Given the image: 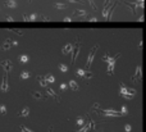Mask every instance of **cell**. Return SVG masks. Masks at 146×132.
<instances>
[{"label":"cell","instance_id":"6da1fadb","mask_svg":"<svg viewBox=\"0 0 146 132\" xmlns=\"http://www.w3.org/2000/svg\"><path fill=\"white\" fill-rule=\"evenodd\" d=\"M99 49V45H95V46L90 50V54H89V58H87V69H90L91 66H92V62H94V58H95V54H96V50Z\"/></svg>","mask_w":146,"mask_h":132},{"label":"cell","instance_id":"7a4b0ae2","mask_svg":"<svg viewBox=\"0 0 146 132\" xmlns=\"http://www.w3.org/2000/svg\"><path fill=\"white\" fill-rule=\"evenodd\" d=\"M81 46H82V44H81L80 41H77L76 45H74V49H72V51H71V53H72V64H74L76 59H77V57H78Z\"/></svg>","mask_w":146,"mask_h":132},{"label":"cell","instance_id":"3957f363","mask_svg":"<svg viewBox=\"0 0 146 132\" xmlns=\"http://www.w3.org/2000/svg\"><path fill=\"white\" fill-rule=\"evenodd\" d=\"M141 69H142V67H141V64L137 66V68H136V71H135V74L132 76V81L136 83V81H141V78H142V72H141Z\"/></svg>","mask_w":146,"mask_h":132},{"label":"cell","instance_id":"277c9868","mask_svg":"<svg viewBox=\"0 0 146 132\" xmlns=\"http://www.w3.org/2000/svg\"><path fill=\"white\" fill-rule=\"evenodd\" d=\"M0 90L1 92H7L9 90V82H8V73L5 72V74L3 77V81H1V86H0Z\"/></svg>","mask_w":146,"mask_h":132},{"label":"cell","instance_id":"5b68a950","mask_svg":"<svg viewBox=\"0 0 146 132\" xmlns=\"http://www.w3.org/2000/svg\"><path fill=\"white\" fill-rule=\"evenodd\" d=\"M0 66L4 68V71H5L7 73H9V72L13 69V62H12V60H9V59H7V60L1 62V63H0Z\"/></svg>","mask_w":146,"mask_h":132},{"label":"cell","instance_id":"8992f818","mask_svg":"<svg viewBox=\"0 0 146 132\" xmlns=\"http://www.w3.org/2000/svg\"><path fill=\"white\" fill-rule=\"evenodd\" d=\"M103 114L105 117H122V113H118L113 109H105V110H103Z\"/></svg>","mask_w":146,"mask_h":132},{"label":"cell","instance_id":"52a82bcc","mask_svg":"<svg viewBox=\"0 0 146 132\" xmlns=\"http://www.w3.org/2000/svg\"><path fill=\"white\" fill-rule=\"evenodd\" d=\"M77 74L80 77H85V78H92L94 74L89 71H83V69H77Z\"/></svg>","mask_w":146,"mask_h":132},{"label":"cell","instance_id":"ba28073f","mask_svg":"<svg viewBox=\"0 0 146 132\" xmlns=\"http://www.w3.org/2000/svg\"><path fill=\"white\" fill-rule=\"evenodd\" d=\"M121 57V54H118L117 57H110V55H108V54H105V55L103 57V60L104 62H106V63H115L117 62V59Z\"/></svg>","mask_w":146,"mask_h":132},{"label":"cell","instance_id":"9c48e42d","mask_svg":"<svg viewBox=\"0 0 146 132\" xmlns=\"http://www.w3.org/2000/svg\"><path fill=\"white\" fill-rule=\"evenodd\" d=\"M109 5H112V3H110V0H106L105 4H104V10H103V17L105 18V21H108V12H109Z\"/></svg>","mask_w":146,"mask_h":132},{"label":"cell","instance_id":"30bf717a","mask_svg":"<svg viewBox=\"0 0 146 132\" xmlns=\"http://www.w3.org/2000/svg\"><path fill=\"white\" fill-rule=\"evenodd\" d=\"M73 16L78 17V18H85V17H87V12L83 10V9H77V10L73 13Z\"/></svg>","mask_w":146,"mask_h":132},{"label":"cell","instance_id":"8fae6325","mask_svg":"<svg viewBox=\"0 0 146 132\" xmlns=\"http://www.w3.org/2000/svg\"><path fill=\"white\" fill-rule=\"evenodd\" d=\"M48 95H49V96H51V98H54L58 103H60V96H59V95H58L53 89H49V90H48Z\"/></svg>","mask_w":146,"mask_h":132},{"label":"cell","instance_id":"7c38bea8","mask_svg":"<svg viewBox=\"0 0 146 132\" xmlns=\"http://www.w3.org/2000/svg\"><path fill=\"white\" fill-rule=\"evenodd\" d=\"M72 49H73V45H72V44H67L65 46H63L62 53L64 54V55H65V54H69V53L72 51Z\"/></svg>","mask_w":146,"mask_h":132},{"label":"cell","instance_id":"4fadbf2b","mask_svg":"<svg viewBox=\"0 0 146 132\" xmlns=\"http://www.w3.org/2000/svg\"><path fill=\"white\" fill-rule=\"evenodd\" d=\"M28 114H30V108L26 107V108H23L19 113H18V117H27Z\"/></svg>","mask_w":146,"mask_h":132},{"label":"cell","instance_id":"5bb4252c","mask_svg":"<svg viewBox=\"0 0 146 132\" xmlns=\"http://www.w3.org/2000/svg\"><path fill=\"white\" fill-rule=\"evenodd\" d=\"M126 5L131 8L132 14H136V9H137V3H126Z\"/></svg>","mask_w":146,"mask_h":132},{"label":"cell","instance_id":"9a60e30c","mask_svg":"<svg viewBox=\"0 0 146 132\" xmlns=\"http://www.w3.org/2000/svg\"><path fill=\"white\" fill-rule=\"evenodd\" d=\"M31 95H32L35 99H37V100H42V99L45 98L41 92H39V91H32V92H31Z\"/></svg>","mask_w":146,"mask_h":132},{"label":"cell","instance_id":"2e32d148","mask_svg":"<svg viewBox=\"0 0 146 132\" xmlns=\"http://www.w3.org/2000/svg\"><path fill=\"white\" fill-rule=\"evenodd\" d=\"M114 66H115V63H108V74L109 76L114 74Z\"/></svg>","mask_w":146,"mask_h":132},{"label":"cell","instance_id":"e0dca14e","mask_svg":"<svg viewBox=\"0 0 146 132\" xmlns=\"http://www.w3.org/2000/svg\"><path fill=\"white\" fill-rule=\"evenodd\" d=\"M10 46H12V40L10 39H7L5 44L1 46V50H8V49H10Z\"/></svg>","mask_w":146,"mask_h":132},{"label":"cell","instance_id":"ac0fdd59","mask_svg":"<svg viewBox=\"0 0 146 132\" xmlns=\"http://www.w3.org/2000/svg\"><path fill=\"white\" fill-rule=\"evenodd\" d=\"M69 87L73 91H77V90H78V85H77V82H76L74 80H72V81H69Z\"/></svg>","mask_w":146,"mask_h":132},{"label":"cell","instance_id":"d6986e66","mask_svg":"<svg viewBox=\"0 0 146 132\" xmlns=\"http://www.w3.org/2000/svg\"><path fill=\"white\" fill-rule=\"evenodd\" d=\"M5 5L8 8H16L17 7V3H16V0H7Z\"/></svg>","mask_w":146,"mask_h":132},{"label":"cell","instance_id":"ffe728a7","mask_svg":"<svg viewBox=\"0 0 146 132\" xmlns=\"http://www.w3.org/2000/svg\"><path fill=\"white\" fill-rule=\"evenodd\" d=\"M45 81H46L48 83H54L55 82V78H54V76H51V74H46L45 76Z\"/></svg>","mask_w":146,"mask_h":132},{"label":"cell","instance_id":"44dd1931","mask_svg":"<svg viewBox=\"0 0 146 132\" xmlns=\"http://www.w3.org/2000/svg\"><path fill=\"white\" fill-rule=\"evenodd\" d=\"M90 128H91V122H90V123H86L85 127H82V128H81L78 132H89Z\"/></svg>","mask_w":146,"mask_h":132},{"label":"cell","instance_id":"7402d4cb","mask_svg":"<svg viewBox=\"0 0 146 132\" xmlns=\"http://www.w3.org/2000/svg\"><path fill=\"white\" fill-rule=\"evenodd\" d=\"M21 78H22V80H27V78H30V73H28L27 71L21 72Z\"/></svg>","mask_w":146,"mask_h":132},{"label":"cell","instance_id":"603a6c76","mask_svg":"<svg viewBox=\"0 0 146 132\" xmlns=\"http://www.w3.org/2000/svg\"><path fill=\"white\" fill-rule=\"evenodd\" d=\"M19 62L22 63V64H24V63L28 62V57L27 55H19Z\"/></svg>","mask_w":146,"mask_h":132},{"label":"cell","instance_id":"cb8c5ba5","mask_svg":"<svg viewBox=\"0 0 146 132\" xmlns=\"http://www.w3.org/2000/svg\"><path fill=\"white\" fill-rule=\"evenodd\" d=\"M54 7H55L57 9H65L67 8L65 4H62V3H55V4H54Z\"/></svg>","mask_w":146,"mask_h":132},{"label":"cell","instance_id":"d4e9b609","mask_svg":"<svg viewBox=\"0 0 146 132\" xmlns=\"http://www.w3.org/2000/svg\"><path fill=\"white\" fill-rule=\"evenodd\" d=\"M37 78H39V81H40V85L42 86V87H46V86H48V82H46V81H45V78L42 80V78H41L40 76L37 77Z\"/></svg>","mask_w":146,"mask_h":132},{"label":"cell","instance_id":"484cf974","mask_svg":"<svg viewBox=\"0 0 146 132\" xmlns=\"http://www.w3.org/2000/svg\"><path fill=\"white\" fill-rule=\"evenodd\" d=\"M58 67H59V69H60V71L63 72V73H65V72L68 71V67H67L65 64H59Z\"/></svg>","mask_w":146,"mask_h":132},{"label":"cell","instance_id":"4316f807","mask_svg":"<svg viewBox=\"0 0 146 132\" xmlns=\"http://www.w3.org/2000/svg\"><path fill=\"white\" fill-rule=\"evenodd\" d=\"M77 124H78V126H83L85 124V119L82 117H78V119H77Z\"/></svg>","mask_w":146,"mask_h":132},{"label":"cell","instance_id":"83f0119b","mask_svg":"<svg viewBox=\"0 0 146 132\" xmlns=\"http://www.w3.org/2000/svg\"><path fill=\"white\" fill-rule=\"evenodd\" d=\"M21 131L22 132H33L32 130H30L28 127H24V126H21Z\"/></svg>","mask_w":146,"mask_h":132},{"label":"cell","instance_id":"f1b7e54d","mask_svg":"<svg viewBox=\"0 0 146 132\" xmlns=\"http://www.w3.org/2000/svg\"><path fill=\"white\" fill-rule=\"evenodd\" d=\"M127 114H128V109L123 105V107H122V116H127Z\"/></svg>","mask_w":146,"mask_h":132},{"label":"cell","instance_id":"f546056e","mask_svg":"<svg viewBox=\"0 0 146 132\" xmlns=\"http://www.w3.org/2000/svg\"><path fill=\"white\" fill-rule=\"evenodd\" d=\"M0 113H1V114H7V108H5V105H0Z\"/></svg>","mask_w":146,"mask_h":132},{"label":"cell","instance_id":"4dcf8cb0","mask_svg":"<svg viewBox=\"0 0 146 132\" xmlns=\"http://www.w3.org/2000/svg\"><path fill=\"white\" fill-rule=\"evenodd\" d=\"M9 31H12V32H14V33H17V35H19V36H22L23 35V32H22V30H9Z\"/></svg>","mask_w":146,"mask_h":132},{"label":"cell","instance_id":"1f68e13d","mask_svg":"<svg viewBox=\"0 0 146 132\" xmlns=\"http://www.w3.org/2000/svg\"><path fill=\"white\" fill-rule=\"evenodd\" d=\"M28 19L30 21H36V19H37V16H36V14H30L28 16Z\"/></svg>","mask_w":146,"mask_h":132},{"label":"cell","instance_id":"d6a6232c","mask_svg":"<svg viewBox=\"0 0 146 132\" xmlns=\"http://www.w3.org/2000/svg\"><path fill=\"white\" fill-rule=\"evenodd\" d=\"M122 96L126 100H132V99H133V96H132V95H122Z\"/></svg>","mask_w":146,"mask_h":132},{"label":"cell","instance_id":"836d02e7","mask_svg":"<svg viewBox=\"0 0 146 132\" xmlns=\"http://www.w3.org/2000/svg\"><path fill=\"white\" fill-rule=\"evenodd\" d=\"M124 130H126V132H131V130H132V127H131L130 124H126V126H124Z\"/></svg>","mask_w":146,"mask_h":132},{"label":"cell","instance_id":"e575fe53","mask_svg":"<svg viewBox=\"0 0 146 132\" xmlns=\"http://www.w3.org/2000/svg\"><path fill=\"white\" fill-rule=\"evenodd\" d=\"M89 3L91 4V7H92V9H94V10H96V5L94 4V0H89Z\"/></svg>","mask_w":146,"mask_h":132},{"label":"cell","instance_id":"d590c367","mask_svg":"<svg viewBox=\"0 0 146 132\" xmlns=\"http://www.w3.org/2000/svg\"><path fill=\"white\" fill-rule=\"evenodd\" d=\"M4 18H5V19H7L8 22H13V21H14V19H13V17H10V16H5Z\"/></svg>","mask_w":146,"mask_h":132},{"label":"cell","instance_id":"8d00e7d4","mask_svg":"<svg viewBox=\"0 0 146 132\" xmlns=\"http://www.w3.org/2000/svg\"><path fill=\"white\" fill-rule=\"evenodd\" d=\"M89 22H97V18L96 17H90L89 18Z\"/></svg>","mask_w":146,"mask_h":132},{"label":"cell","instance_id":"74e56055","mask_svg":"<svg viewBox=\"0 0 146 132\" xmlns=\"http://www.w3.org/2000/svg\"><path fill=\"white\" fill-rule=\"evenodd\" d=\"M67 87H68V86H67L65 83H62V85H60V90H63V91H65Z\"/></svg>","mask_w":146,"mask_h":132},{"label":"cell","instance_id":"f35d334b","mask_svg":"<svg viewBox=\"0 0 146 132\" xmlns=\"http://www.w3.org/2000/svg\"><path fill=\"white\" fill-rule=\"evenodd\" d=\"M23 21H26V22L30 21V19H28V14H23Z\"/></svg>","mask_w":146,"mask_h":132},{"label":"cell","instance_id":"ab89813d","mask_svg":"<svg viewBox=\"0 0 146 132\" xmlns=\"http://www.w3.org/2000/svg\"><path fill=\"white\" fill-rule=\"evenodd\" d=\"M63 21H64V22H72V19H71L69 17H65V18H64V19H63Z\"/></svg>","mask_w":146,"mask_h":132},{"label":"cell","instance_id":"60d3db41","mask_svg":"<svg viewBox=\"0 0 146 132\" xmlns=\"http://www.w3.org/2000/svg\"><path fill=\"white\" fill-rule=\"evenodd\" d=\"M69 1H71V3H82L81 0H69Z\"/></svg>","mask_w":146,"mask_h":132},{"label":"cell","instance_id":"b9f144b4","mask_svg":"<svg viewBox=\"0 0 146 132\" xmlns=\"http://www.w3.org/2000/svg\"><path fill=\"white\" fill-rule=\"evenodd\" d=\"M138 22H144V16H140V18H138Z\"/></svg>","mask_w":146,"mask_h":132},{"label":"cell","instance_id":"7bdbcfd3","mask_svg":"<svg viewBox=\"0 0 146 132\" xmlns=\"http://www.w3.org/2000/svg\"><path fill=\"white\" fill-rule=\"evenodd\" d=\"M12 45H14V46H16V45H18V41H12Z\"/></svg>","mask_w":146,"mask_h":132},{"label":"cell","instance_id":"ee69618b","mask_svg":"<svg viewBox=\"0 0 146 132\" xmlns=\"http://www.w3.org/2000/svg\"><path fill=\"white\" fill-rule=\"evenodd\" d=\"M28 1H30V3H31V1H32V0H28Z\"/></svg>","mask_w":146,"mask_h":132}]
</instances>
